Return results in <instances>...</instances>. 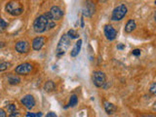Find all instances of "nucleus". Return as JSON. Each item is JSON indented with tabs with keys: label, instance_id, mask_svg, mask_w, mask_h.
<instances>
[{
	"label": "nucleus",
	"instance_id": "nucleus-1",
	"mask_svg": "<svg viewBox=\"0 0 156 117\" xmlns=\"http://www.w3.org/2000/svg\"><path fill=\"white\" fill-rule=\"evenodd\" d=\"M55 26L56 22L50 16L49 12L37 17L33 22V30L36 33H43L45 31L54 28Z\"/></svg>",
	"mask_w": 156,
	"mask_h": 117
},
{
	"label": "nucleus",
	"instance_id": "nucleus-2",
	"mask_svg": "<svg viewBox=\"0 0 156 117\" xmlns=\"http://www.w3.org/2000/svg\"><path fill=\"white\" fill-rule=\"evenodd\" d=\"M5 11L13 17H18L23 14V6L19 0H11L5 6Z\"/></svg>",
	"mask_w": 156,
	"mask_h": 117
},
{
	"label": "nucleus",
	"instance_id": "nucleus-3",
	"mask_svg": "<svg viewBox=\"0 0 156 117\" xmlns=\"http://www.w3.org/2000/svg\"><path fill=\"white\" fill-rule=\"evenodd\" d=\"M70 41L71 39L69 38L68 34H64V35L61 37L60 41H59L58 43V46H57V50H56V55H57V57H61V56L66 54L69 45H70Z\"/></svg>",
	"mask_w": 156,
	"mask_h": 117
},
{
	"label": "nucleus",
	"instance_id": "nucleus-4",
	"mask_svg": "<svg viewBox=\"0 0 156 117\" xmlns=\"http://www.w3.org/2000/svg\"><path fill=\"white\" fill-rule=\"evenodd\" d=\"M127 12H128V9L124 4L118 5L117 7L114 8L113 12H112L111 20L115 21V22H117V21H121L126 16Z\"/></svg>",
	"mask_w": 156,
	"mask_h": 117
},
{
	"label": "nucleus",
	"instance_id": "nucleus-5",
	"mask_svg": "<svg viewBox=\"0 0 156 117\" xmlns=\"http://www.w3.org/2000/svg\"><path fill=\"white\" fill-rule=\"evenodd\" d=\"M93 83L96 87H104L106 83V77L103 71H95L93 73Z\"/></svg>",
	"mask_w": 156,
	"mask_h": 117
},
{
	"label": "nucleus",
	"instance_id": "nucleus-6",
	"mask_svg": "<svg viewBox=\"0 0 156 117\" xmlns=\"http://www.w3.org/2000/svg\"><path fill=\"white\" fill-rule=\"evenodd\" d=\"M33 70V65L29 63H23L15 68V72L19 75H28Z\"/></svg>",
	"mask_w": 156,
	"mask_h": 117
},
{
	"label": "nucleus",
	"instance_id": "nucleus-7",
	"mask_svg": "<svg viewBox=\"0 0 156 117\" xmlns=\"http://www.w3.org/2000/svg\"><path fill=\"white\" fill-rule=\"evenodd\" d=\"M96 11V4L93 0H86L83 7V15L86 17H92Z\"/></svg>",
	"mask_w": 156,
	"mask_h": 117
},
{
	"label": "nucleus",
	"instance_id": "nucleus-8",
	"mask_svg": "<svg viewBox=\"0 0 156 117\" xmlns=\"http://www.w3.org/2000/svg\"><path fill=\"white\" fill-rule=\"evenodd\" d=\"M29 48H30L29 43L26 40L18 41L15 45L16 51H17L18 53H20V54H26V53H28L29 51Z\"/></svg>",
	"mask_w": 156,
	"mask_h": 117
},
{
	"label": "nucleus",
	"instance_id": "nucleus-9",
	"mask_svg": "<svg viewBox=\"0 0 156 117\" xmlns=\"http://www.w3.org/2000/svg\"><path fill=\"white\" fill-rule=\"evenodd\" d=\"M21 103L26 106L28 109H32L35 106V100L31 95H26L23 99L21 100Z\"/></svg>",
	"mask_w": 156,
	"mask_h": 117
},
{
	"label": "nucleus",
	"instance_id": "nucleus-10",
	"mask_svg": "<svg viewBox=\"0 0 156 117\" xmlns=\"http://www.w3.org/2000/svg\"><path fill=\"white\" fill-rule=\"evenodd\" d=\"M50 16L52 17L54 21H60L61 18L64 17V12L61 11V9L58 6H53L49 11Z\"/></svg>",
	"mask_w": 156,
	"mask_h": 117
},
{
	"label": "nucleus",
	"instance_id": "nucleus-11",
	"mask_svg": "<svg viewBox=\"0 0 156 117\" xmlns=\"http://www.w3.org/2000/svg\"><path fill=\"white\" fill-rule=\"evenodd\" d=\"M104 35H106L107 40L111 41V40H114V39L116 38L117 31L115 30L114 28H112L111 25H106V26H104Z\"/></svg>",
	"mask_w": 156,
	"mask_h": 117
},
{
	"label": "nucleus",
	"instance_id": "nucleus-12",
	"mask_svg": "<svg viewBox=\"0 0 156 117\" xmlns=\"http://www.w3.org/2000/svg\"><path fill=\"white\" fill-rule=\"evenodd\" d=\"M45 41H46V39H45V37H43V36L35 37V38L32 40V49L35 50V51L41 50V48L44 46Z\"/></svg>",
	"mask_w": 156,
	"mask_h": 117
},
{
	"label": "nucleus",
	"instance_id": "nucleus-13",
	"mask_svg": "<svg viewBox=\"0 0 156 117\" xmlns=\"http://www.w3.org/2000/svg\"><path fill=\"white\" fill-rule=\"evenodd\" d=\"M81 47H82V40L79 39V40L76 42V44L74 45V47L72 48L70 52L71 57H76V56H78V54L80 53V50H81Z\"/></svg>",
	"mask_w": 156,
	"mask_h": 117
},
{
	"label": "nucleus",
	"instance_id": "nucleus-14",
	"mask_svg": "<svg viewBox=\"0 0 156 117\" xmlns=\"http://www.w3.org/2000/svg\"><path fill=\"white\" fill-rule=\"evenodd\" d=\"M104 110L106 111L107 114H112L116 111V106H115L113 103H111L109 102H104Z\"/></svg>",
	"mask_w": 156,
	"mask_h": 117
},
{
	"label": "nucleus",
	"instance_id": "nucleus-15",
	"mask_svg": "<svg viewBox=\"0 0 156 117\" xmlns=\"http://www.w3.org/2000/svg\"><path fill=\"white\" fill-rule=\"evenodd\" d=\"M136 28H137V25H136L135 21L129 20L127 22V23H126V26H125V32H127V33L133 32V31L136 29Z\"/></svg>",
	"mask_w": 156,
	"mask_h": 117
},
{
	"label": "nucleus",
	"instance_id": "nucleus-16",
	"mask_svg": "<svg viewBox=\"0 0 156 117\" xmlns=\"http://www.w3.org/2000/svg\"><path fill=\"white\" fill-rule=\"evenodd\" d=\"M7 79H8L9 84L11 85H17L21 82L20 77L18 75H15V74H9V75L7 76Z\"/></svg>",
	"mask_w": 156,
	"mask_h": 117
},
{
	"label": "nucleus",
	"instance_id": "nucleus-17",
	"mask_svg": "<svg viewBox=\"0 0 156 117\" xmlns=\"http://www.w3.org/2000/svg\"><path fill=\"white\" fill-rule=\"evenodd\" d=\"M56 89V84H55V82H53V81H47L46 83L44 84V90L46 92H52L54 91V90Z\"/></svg>",
	"mask_w": 156,
	"mask_h": 117
},
{
	"label": "nucleus",
	"instance_id": "nucleus-18",
	"mask_svg": "<svg viewBox=\"0 0 156 117\" xmlns=\"http://www.w3.org/2000/svg\"><path fill=\"white\" fill-rule=\"evenodd\" d=\"M10 65H11L10 63L0 60V72H2V71H5L6 70H8V68L10 67Z\"/></svg>",
	"mask_w": 156,
	"mask_h": 117
},
{
	"label": "nucleus",
	"instance_id": "nucleus-19",
	"mask_svg": "<svg viewBox=\"0 0 156 117\" xmlns=\"http://www.w3.org/2000/svg\"><path fill=\"white\" fill-rule=\"evenodd\" d=\"M78 103V98L76 95H71L70 96V99H69V103L68 105L71 106V107H74Z\"/></svg>",
	"mask_w": 156,
	"mask_h": 117
},
{
	"label": "nucleus",
	"instance_id": "nucleus-20",
	"mask_svg": "<svg viewBox=\"0 0 156 117\" xmlns=\"http://www.w3.org/2000/svg\"><path fill=\"white\" fill-rule=\"evenodd\" d=\"M66 34H68V37H69L70 39H77L78 37H79L78 33L74 30V29H70V30H68V32L66 33Z\"/></svg>",
	"mask_w": 156,
	"mask_h": 117
},
{
	"label": "nucleus",
	"instance_id": "nucleus-21",
	"mask_svg": "<svg viewBox=\"0 0 156 117\" xmlns=\"http://www.w3.org/2000/svg\"><path fill=\"white\" fill-rule=\"evenodd\" d=\"M7 26H8V23L5 22L2 18H0V31H4L7 28Z\"/></svg>",
	"mask_w": 156,
	"mask_h": 117
},
{
	"label": "nucleus",
	"instance_id": "nucleus-22",
	"mask_svg": "<svg viewBox=\"0 0 156 117\" xmlns=\"http://www.w3.org/2000/svg\"><path fill=\"white\" fill-rule=\"evenodd\" d=\"M149 92L150 94L156 96V83H152L149 87Z\"/></svg>",
	"mask_w": 156,
	"mask_h": 117
},
{
	"label": "nucleus",
	"instance_id": "nucleus-23",
	"mask_svg": "<svg viewBox=\"0 0 156 117\" xmlns=\"http://www.w3.org/2000/svg\"><path fill=\"white\" fill-rule=\"evenodd\" d=\"M7 109H8V112L12 113V112H14V111H17V107H16L15 105H7Z\"/></svg>",
	"mask_w": 156,
	"mask_h": 117
},
{
	"label": "nucleus",
	"instance_id": "nucleus-24",
	"mask_svg": "<svg viewBox=\"0 0 156 117\" xmlns=\"http://www.w3.org/2000/svg\"><path fill=\"white\" fill-rule=\"evenodd\" d=\"M132 54L134 56H136V57H139V56H141V50L139 49H135L133 50V52H132Z\"/></svg>",
	"mask_w": 156,
	"mask_h": 117
},
{
	"label": "nucleus",
	"instance_id": "nucleus-25",
	"mask_svg": "<svg viewBox=\"0 0 156 117\" xmlns=\"http://www.w3.org/2000/svg\"><path fill=\"white\" fill-rule=\"evenodd\" d=\"M45 117H58V116L55 112H49V113L46 114V116Z\"/></svg>",
	"mask_w": 156,
	"mask_h": 117
},
{
	"label": "nucleus",
	"instance_id": "nucleus-26",
	"mask_svg": "<svg viewBox=\"0 0 156 117\" xmlns=\"http://www.w3.org/2000/svg\"><path fill=\"white\" fill-rule=\"evenodd\" d=\"M0 117H7V114L6 112L2 109V108H0Z\"/></svg>",
	"mask_w": 156,
	"mask_h": 117
},
{
	"label": "nucleus",
	"instance_id": "nucleus-27",
	"mask_svg": "<svg viewBox=\"0 0 156 117\" xmlns=\"http://www.w3.org/2000/svg\"><path fill=\"white\" fill-rule=\"evenodd\" d=\"M26 116L28 117H37L36 113H33V112H28L26 113Z\"/></svg>",
	"mask_w": 156,
	"mask_h": 117
},
{
	"label": "nucleus",
	"instance_id": "nucleus-28",
	"mask_svg": "<svg viewBox=\"0 0 156 117\" xmlns=\"http://www.w3.org/2000/svg\"><path fill=\"white\" fill-rule=\"evenodd\" d=\"M117 49H118V50H123V49H125V45H124V44H118V45H117Z\"/></svg>",
	"mask_w": 156,
	"mask_h": 117
},
{
	"label": "nucleus",
	"instance_id": "nucleus-29",
	"mask_svg": "<svg viewBox=\"0 0 156 117\" xmlns=\"http://www.w3.org/2000/svg\"><path fill=\"white\" fill-rule=\"evenodd\" d=\"M36 115H37V117H42L43 114H42V112H37Z\"/></svg>",
	"mask_w": 156,
	"mask_h": 117
},
{
	"label": "nucleus",
	"instance_id": "nucleus-30",
	"mask_svg": "<svg viewBox=\"0 0 156 117\" xmlns=\"http://www.w3.org/2000/svg\"><path fill=\"white\" fill-rule=\"evenodd\" d=\"M142 117H156V116H154V115H144Z\"/></svg>",
	"mask_w": 156,
	"mask_h": 117
},
{
	"label": "nucleus",
	"instance_id": "nucleus-31",
	"mask_svg": "<svg viewBox=\"0 0 156 117\" xmlns=\"http://www.w3.org/2000/svg\"><path fill=\"white\" fill-rule=\"evenodd\" d=\"M153 109L156 111V102L154 103V105H153Z\"/></svg>",
	"mask_w": 156,
	"mask_h": 117
},
{
	"label": "nucleus",
	"instance_id": "nucleus-32",
	"mask_svg": "<svg viewBox=\"0 0 156 117\" xmlns=\"http://www.w3.org/2000/svg\"><path fill=\"white\" fill-rule=\"evenodd\" d=\"M5 46V44L4 43H1V44H0V48H1V47H4Z\"/></svg>",
	"mask_w": 156,
	"mask_h": 117
},
{
	"label": "nucleus",
	"instance_id": "nucleus-33",
	"mask_svg": "<svg viewBox=\"0 0 156 117\" xmlns=\"http://www.w3.org/2000/svg\"><path fill=\"white\" fill-rule=\"evenodd\" d=\"M154 20H155V22H156V12H155V15H154Z\"/></svg>",
	"mask_w": 156,
	"mask_h": 117
}]
</instances>
